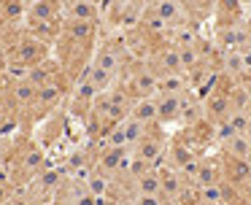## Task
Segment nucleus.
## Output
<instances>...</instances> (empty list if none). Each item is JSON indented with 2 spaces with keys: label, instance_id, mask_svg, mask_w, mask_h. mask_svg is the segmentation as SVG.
<instances>
[{
  "label": "nucleus",
  "instance_id": "f257e3e1",
  "mask_svg": "<svg viewBox=\"0 0 251 205\" xmlns=\"http://www.w3.org/2000/svg\"><path fill=\"white\" fill-rule=\"evenodd\" d=\"M125 89H127V95L132 97V102H135V100H149V97H157L159 95V78H157V73H154L146 62H141L138 68L130 70Z\"/></svg>",
  "mask_w": 251,
  "mask_h": 205
},
{
  "label": "nucleus",
  "instance_id": "f03ea898",
  "mask_svg": "<svg viewBox=\"0 0 251 205\" xmlns=\"http://www.w3.org/2000/svg\"><path fill=\"white\" fill-rule=\"evenodd\" d=\"M127 49H125V38H119V41H111L105 43V46H100L98 51H95V59L92 65L100 70H105L108 76H114V78H119L122 73H125V65H127Z\"/></svg>",
  "mask_w": 251,
  "mask_h": 205
},
{
  "label": "nucleus",
  "instance_id": "7ed1b4c3",
  "mask_svg": "<svg viewBox=\"0 0 251 205\" xmlns=\"http://www.w3.org/2000/svg\"><path fill=\"white\" fill-rule=\"evenodd\" d=\"M149 68L157 73V78L162 76H186L184 68H181V51L173 46V43H165V46H157L149 59Z\"/></svg>",
  "mask_w": 251,
  "mask_h": 205
},
{
  "label": "nucleus",
  "instance_id": "20e7f679",
  "mask_svg": "<svg viewBox=\"0 0 251 205\" xmlns=\"http://www.w3.org/2000/svg\"><path fill=\"white\" fill-rule=\"evenodd\" d=\"M135 159H141V162H146V165H151L154 170H159V165H162L165 159H168V149H165V140L159 138V135H154V132H149L146 138L141 140V143L135 146V149L130 151Z\"/></svg>",
  "mask_w": 251,
  "mask_h": 205
},
{
  "label": "nucleus",
  "instance_id": "39448f33",
  "mask_svg": "<svg viewBox=\"0 0 251 205\" xmlns=\"http://www.w3.org/2000/svg\"><path fill=\"white\" fill-rule=\"evenodd\" d=\"M235 111V105H232V95H227V92H211V95L202 100V113H205V119L216 127V124H222V122H227L229 119V113Z\"/></svg>",
  "mask_w": 251,
  "mask_h": 205
},
{
  "label": "nucleus",
  "instance_id": "423d86ee",
  "mask_svg": "<svg viewBox=\"0 0 251 205\" xmlns=\"http://www.w3.org/2000/svg\"><path fill=\"white\" fill-rule=\"evenodd\" d=\"M127 165H130V151L127 149H108V146H105V149L100 151L98 162H95V170H100L103 176L114 178V176L127 173Z\"/></svg>",
  "mask_w": 251,
  "mask_h": 205
},
{
  "label": "nucleus",
  "instance_id": "0eeeda50",
  "mask_svg": "<svg viewBox=\"0 0 251 205\" xmlns=\"http://www.w3.org/2000/svg\"><path fill=\"white\" fill-rule=\"evenodd\" d=\"M14 59L30 65V68H35V65L46 62V43L38 41V38H33L27 32V35H22L17 41V46H14Z\"/></svg>",
  "mask_w": 251,
  "mask_h": 205
},
{
  "label": "nucleus",
  "instance_id": "6e6552de",
  "mask_svg": "<svg viewBox=\"0 0 251 205\" xmlns=\"http://www.w3.org/2000/svg\"><path fill=\"white\" fill-rule=\"evenodd\" d=\"M186 97H189V92H186V95H157V119H159V124L181 122Z\"/></svg>",
  "mask_w": 251,
  "mask_h": 205
},
{
  "label": "nucleus",
  "instance_id": "1a4fd4ad",
  "mask_svg": "<svg viewBox=\"0 0 251 205\" xmlns=\"http://www.w3.org/2000/svg\"><path fill=\"white\" fill-rule=\"evenodd\" d=\"M224 181V167L222 159H200V170H197L192 186L197 189H208V186H216V183Z\"/></svg>",
  "mask_w": 251,
  "mask_h": 205
},
{
  "label": "nucleus",
  "instance_id": "9d476101",
  "mask_svg": "<svg viewBox=\"0 0 251 205\" xmlns=\"http://www.w3.org/2000/svg\"><path fill=\"white\" fill-rule=\"evenodd\" d=\"M62 35L73 43L89 46V43L95 41V35H98V22H71V19H65L62 22Z\"/></svg>",
  "mask_w": 251,
  "mask_h": 205
},
{
  "label": "nucleus",
  "instance_id": "9b49d317",
  "mask_svg": "<svg viewBox=\"0 0 251 205\" xmlns=\"http://www.w3.org/2000/svg\"><path fill=\"white\" fill-rule=\"evenodd\" d=\"M222 167H224V181L232 183V186L251 181V162L232 159V156H222Z\"/></svg>",
  "mask_w": 251,
  "mask_h": 205
},
{
  "label": "nucleus",
  "instance_id": "f8f14e48",
  "mask_svg": "<svg viewBox=\"0 0 251 205\" xmlns=\"http://www.w3.org/2000/svg\"><path fill=\"white\" fill-rule=\"evenodd\" d=\"M157 176H159V183H162V194H165V197H168V200H178L181 192H184V186H186L184 176H181L178 170H173L170 165L159 167Z\"/></svg>",
  "mask_w": 251,
  "mask_h": 205
},
{
  "label": "nucleus",
  "instance_id": "ddd939ff",
  "mask_svg": "<svg viewBox=\"0 0 251 205\" xmlns=\"http://www.w3.org/2000/svg\"><path fill=\"white\" fill-rule=\"evenodd\" d=\"M62 95H65V89H62L60 81H51V84H44L38 86V92H35V108H41V111H51V108L60 105Z\"/></svg>",
  "mask_w": 251,
  "mask_h": 205
},
{
  "label": "nucleus",
  "instance_id": "4468645a",
  "mask_svg": "<svg viewBox=\"0 0 251 205\" xmlns=\"http://www.w3.org/2000/svg\"><path fill=\"white\" fill-rule=\"evenodd\" d=\"M195 159H197V154L192 151V146L184 143V140H176V143L168 149V165L173 167V170H178V173L186 170Z\"/></svg>",
  "mask_w": 251,
  "mask_h": 205
},
{
  "label": "nucleus",
  "instance_id": "2eb2a0df",
  "mask_svg": "<svg viewBox=\"0 0 251 205\" xmlns=\"http://www.w3.org/2000/svg\"><path fill=\"white\" fill-rule=\"evenodd\" d=\"M46 165V154L41 149H35V146H27V149L19 154V170L25 173V176H38L41 170H44Z\"/></svg>",
  "mask_w": 251,
  "mask_h": 205
},
{
  "label": "nucleus",
  "instance_id": "dca6fc26",
  "mask_svg": "<svg viewBox=\"0 0 251 205\" xmlns=\"http://www.w3.org/2000/svg\"><path fill=\"white\" fill-rule=\"evenodd\" d=\"M62 16L71 22H98L100 8L92 3H65L62 5Z\"/></svg>",
  "mask_w": 251,
  "mask_h": 205
},
{
  "label": "nucleus",
  "instance_id": "f3484780",
  "mask_svg": "<svg viewBox=\"0 0 251 205\" xmlns=\"http://www.w3.org/2000/svg\"><path fill=\"white\" fill-rule=\"evenodd\" d=\"M84 189H87L95 200H108L111 197V189H114V178L103 176L100 170H92V173H89V178L84 181Z\"/></svg>",
  "mask_w": 251,
  "mask_h": 205
},
{
  "label": "nucleus",
  "instance_id": "a211bd4d",
  "mask_svg": "<svg viewBox=\"0 0 251 205\" xmlns=\"http://www.w3.org/2000/svg\"><path fill=\"white\" fill-rule=\"evenodd\" d=\"M27 19H38V22H60V19H62V5H60V3H49V0H41V3H30V5H27Z\"/></svg>",
  "mask_w": 251,
  "mask_h": 205
},
{
  "label": "nucleus",
  "instance_id": "6ab92c4d",
  "mask_svg": "<svg viewBox=\"0 0 251 205\" xmlns=\"http://www.w3.org/2000/svg\"><path fill=\"white\" fill-rule=\"evenodd\" d=\"M130 116L135 119V122L146 124V127L159 124V119H157V97H149V100H135V102H132Z\"/></svg>",
  "mask_w": 251,
  "mask_h": 205
},
{
  "label": "nucleus",
  "instance_id": "aec40b11",
  "mask_svg": "<svg viewBox=\"0 0 251 205\" xmlns=\"http://www.w3.org/2000/svg\"><path fill=\"white\" fill-rule=\"evenodd\" d=\"M35 183H38L41 194H60L65 186V176H62V170H41L35 176Z\"/></svg>",
  "mask_w": 251,
  "mask_h": 205
},
{
  "label": "nucleus",
  "instance_id": "412c9836",
  "mask_svg": "<svg viewBox=\"0 0 251 205\" xmlns=\"http://www.w3.org/2000/svg\"><path fill=\"white\" fill-rule=\"evenodd\" d=\"M27 81L33 86H44V84H51V81H60V65L51 62V59H46V62L35 65V68L30 70Z\"/></svg>",
  "mask_w": 251,
  "mask_h": 205
},
{
  "label": "nucleus",
  "instance_id": "4be33fe9",
  "mask_svg": "<svg viewBox=\"0 0 251 205\" xmlns=\"http://www.w3.org/2000/svg\"><path fill=\"white\" fill-rule=\"evenodd\" d=\"M222 151H224V156L251 162V135H235L232 140H227L222 146Z\"/></svg>",
  "mask_w": 251,
  "mask_h": 205
},
{
  "label": "nucleus",
  "instance_id": "5701e85b",
  "mask_svg": "<svg viewBox=\"0 0 251 205\" xmlns=\"http://www.w3.org/2000/svg\"><path fill=\"white\" fill-rule=\"evenodd\" d=\"M35 92H38V86H33L30 81L11 84V102L17 108H30L35 102Z\"/></svg>",
  "mask_w": 251,
  "mask_h": 205
},
{
  "label": "nucleus",
  "instance_id": "b1692460",
  "mask_svg": "<svg viewBox=\"0 0 251 205\" xmlns=\"http://www.w3.org/2000/svg\"><path fill=\"white\" fill-rule=\"evenodd\" d=\"M119 127H122V132H125V138H127V146H130V151L135 149V146H138V143H141V140L149 135V127H146V124L135 122L132 116H127L125 122L119 124Z\"/></svg>",
  "mask_w": 251,
  "mask_h": 205
},
{
  "label": "nucleus",
  "instance_id": "393cba45",
  "mask_svg": "<svg viewBox=\"0 0 251 205\" xmlns=\"http://www.w3.org/2000/svg\"><path fill=\"white\" fill-rule=\"evenodd\" d=\"M189 81L186 76H162L159 78V95H186Z\"/></svg>",
  "mask_w": 251,
  "mask_h": 205
},
{
  "label": "nucleus",
  "instance_id": "a878e982",
  "mask_svg": "<svg viewBox=\"0 0 251 205\" xmlns=\"http://www.w3.org/2000/svg\"><path fill=\"white\" fill-rule=\"evenodd\" d=\"M27 32L33 38H38V41H49V38H54L57 32H60V27H57V22H38V19H27Z\"/></svg>",
  "mask_w": 251,
  "mask_h": 205
},
{
  "label": "nucleus",
  "instance_id": "bb28decb",
  "mask_svg": "<svg viewBox=\"0 0 251 205\" xmlns=\"http://www.w3.org/2000/svg\"><path fill=\"white\" fill-rule=\"evenodd\" d=\"M229 124L235 127L238 135H251V111L249 108H235L229 113Z\"/></svg>",
  "mask_w": 251,
  "mask_h": 205
},
{
  "label": "nucleus",
  "instance_id": "cd10ccee",
  "mask_svg": "<svg viewBox=\"0 0 251 205\" xmlns=\"http://www.w3.org/2000/svg\"><path fill=\"white\" fill-rule=\"evenodd\" d=\"M30 70H33L30 65L11 59V62H8V68H6V76L14 81V84H19V81H27V78H30Z\"/></svg>",
  "mask_w": 251,
  "mask_h": 205
},
{
  "label": "nucleus",
  "instance_id": "c85d7f7f",
  "mask_svg": "<svg viewBox=\"0 0 251 205\" xmlns=\"http://www.w3.org/2000/svg\"><path fill=\"white\" fill-rule=\"evenodd\" d=\"M25 14H27V5L25 3H0V19L3 22H14Z\"/></svg>",
  "mask_w": 251,
  "mask_h": 205
},
{
  "label": "nucleus",
  "instance_id": "c756f323",
  "mask_svg": "<svg viewBox=\"0 0 251 205\" xmlns=\"http://www.w3.org/2000/svg\"><path fill=\"white\" fill-rule=\"evenodd\" d=\"M135 205H170V200L165 194H141V197H132Z\"/></svg>",
  "mask_w": 251,
  "mask_h": 205
},
{
  "label": "nucleus",
  "instance_id": "7c9ffc66",
  "mask_svg": "<svg viewBox=\"0 0 251 205\" xmlns=\"http://www.w3.org/2000/svg\"><path fill=\"white\" fill-rule=\"evenodd\" d=\"M14 194H17V192H14L11 183H3V181H0V205H8V200H11Z\"/></svg>",
  "mask_w": 251,
  "mask_h": 205
},
{
  "label": "nucleus",
  "instance_id": "2f4dec72",
  "mask_svg": "<svg viewBox=\"0 0 251 205\" xmlns=\"http://www.w3.org/2000/svg\"><path fill=\"white\" fill-rule=\"evenodd\" d=\"M8 205H38L35 200H30L27 194H14L11 200H8Z\"/></svg>",
  "mask_w": 251,
  "mask_h": 205
},
{
  "label": "nucleus",
  "instance_id": "473e14b6",
  "mask_svg": "<svg viewBox=\"0 0 251 205\" xmlns=\"http://www.w3.org/2000/svg\"><path fill=\"white\" fill-rule=\"evenodd\" d=\"M3 124H6V111L0 108V129H3Z\"/></svg>",
  "mask_w": 251,
  "mask_h": 205
},
{
  "label": "nucleus",
  "instance_id": "72a5a7b5",
  "mask_svg": "<svg viewBox=\"0 0 251 205\" xmlns=\"http://www.w3.org/2000/svg\"><path fill=\"white\" fill-rule=\"evenodd\" d=\"M122 205H135V200L130 197V200H125V203H122Z\"/></svg>",
  "mask_w": 251,
  "mask_h": 205
},
{
  "label": "nucleus",
  "instance_id": "f704fd0d",
  "mask_svg": "<svg viewBox=\"0 0 251 205\" xmlns=\"http://www.w3.org/2000/svg\"><path fill=\"white\" fill-rule=\"evenodd\" d=\"M235 205H246V203H243V200H238V203H235Z\"/></svg>",
  "mask_w": 251,
  "mask_h": 205
}]
</instances>
